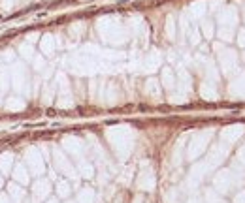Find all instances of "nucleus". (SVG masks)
<instances>
[]
</instances>
